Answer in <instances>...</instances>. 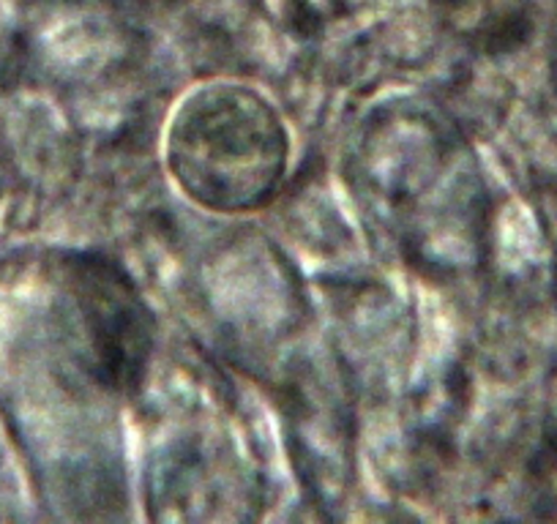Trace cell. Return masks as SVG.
<instances>
[{"instance_id": "1", "label": "cell", "mask_w": 557, "mask_h": 524, "mask_svg": "<svg viewBox=\"0 0 557 524\" xmlns=\"http://www.w3.org/2000/svg\"><path fill=\"white\" fill-rule=\"evenodd\" d=\"M170 167L197 202L216 211H251L271 200L287 162L276 112L238 85L191 96L170 128Z\"/></svg>"}, {"instance_id": "2", "label": "cell", "mask_w": 557, "mask_h": 524, "mask_svg": "<svg viewBox=\"0 0 557 524\" xmlns=\"http://www.w3.org/2000/svg\"><path fill=\"white\" fill-rule=\"evenodd\" d=\"M79 309L94 345L101 379L126 388L146 363L151 330L137 292L104 260L85 262L79 276Z\"/></svg>"}]
</instances>
